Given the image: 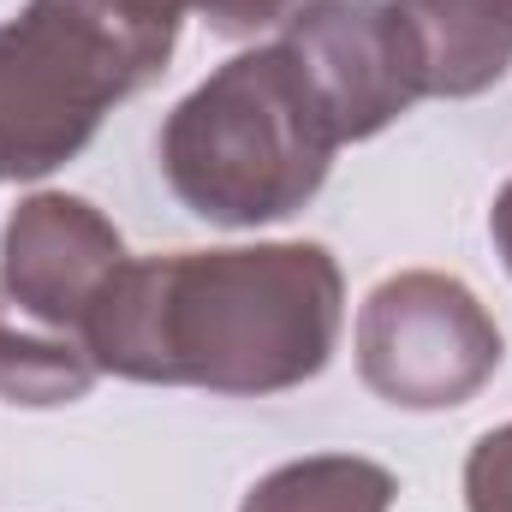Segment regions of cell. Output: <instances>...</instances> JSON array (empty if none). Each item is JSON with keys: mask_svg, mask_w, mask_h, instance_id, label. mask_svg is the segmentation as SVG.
I'll return each instance as SVG.
<instances>
[{"mask_svg": "<svg viewBox=\"0 0 512 512\" xmlns=\"http://www.w3.org/2000/svg\"><path fill=\"white\" fill-rule=\"evenodd\" d=\"M346 322V280L328 245H227V251L126 256L90 310L102 376L149 387H209L262 399L328 370Z\"/></svg>", "mask_w": 512, "mask_h": 512, "instance_id": "cell-1", "label": "cell"}, {"mask_svg": "<svg viewBox=\"0 0 512 512\" xmlns=\"http://www.w3.org/2000/svg\"><path fill=\"white\" fill-rule=\"evenodd\" d=\"M340 155V131L304 66L262 42L215 66L155 137L167 191L209 227H268L298 215Z\"/></svg>", "mask_w": 512, "mask_h": 512, "instance_id": "cell-2", "label": "cell"}, {"mask_svg": "<svg viewBox=\"0 0 512 512\" xmlns=\"http://www.w3.org/2000/svg\"><path fill=\"white\" fill-rule=\"evenodd\" d=\"M173 48L143 42L90 0H30L0 24V185L48 179L102 120L167 72Z\"/></svg>", "mask_w": 512, "mask_h": 512, "instance_id": "cell-3", "label": "cell"}, {"mask_svg": "<svg viewBox=\"0 0 512 512\" xmlns=\"http://www.w3.org/2000/svg\"><path fill=\"white\" fill-rule=\"evenodd\" d=\"M507 346L483 298L435 268H405L358 304V376L399 411H453L495 382Z\"/></svg>", "mask_w": 512, "mask_h": 512, "instance_id": "cell-4", "label": "cell"}, {"mask_svg": "<svg viewBox=\"0 0 512 512\" xmlns=\"http://www.w3.org/2000/svg\"><path fill=\"white\" fill-rule=\"evenodd\" d=\"M340 143H364L423 102V60L393 0H304L280 24Z\"/></svg>", "mask_w": 512, "mask_h": 512, "instance_id": "cell-5", "label": "cell"}, {"mask_svg": "<svg viewBox=\"0 0 512 512\" xmlns=\"http://www.w3.org/2000/svg\"><path fill=\"white\" fill-rule=\"evenodd\" d=\"M120 268H126L120 227L72 191H36L0 227V292L24 316L48 322L60 334L84 340L90 310L102 304V292Z\"/></svg>", "mask_w": 512, "mask_h": 512, "instance_id": "cell-6", "label": "cell"}, {"mask_svg": "<svg viewBox=\"0 0 512 512\" xmlns=\"http://www.w3.org/2000/svg\"><path fill=\"white\" fill-rule=\"evenodd\" d=\"M423 60V96L465 102L512 72V0H393Z\"/></svg>", "mask_w": 512, "mask_h": 512, "instance_id": "cell-7", "label": "cell"}, {"mask_svg": "<svg viewBox=\"0 0 512 512\" xmlns=\"http://www.w3.org/2000/svg\"><path fill=\"white\" fill-rule=\"evenodd\" d=\"M96 358L78 334H60L36 316H24L6 292H0V399L6 405H78L96 387Z\"/></svg>", "mask_w": 512, "mask_h": 512, "instance_id": "cell-8", "label": "cell"}, {"mask_svg": "<svg viewBox=\"0 0 512 512\" xmlns=\"http://www.w3.org/2000/svg\"><path fill=\"white\" fill-rule=\"evenodd\" d=\"M393 471L358 453H316L268 471L239 512H393Z\"/></svg>", "mask_w": 512, "mask_h": 512, "instance_id": "cell-9", "label": "cell"}, {"mask_svg": "<svg viewBox=\"0 0 512 512\" xmlns=\"http://www.w3.org/2000/svg\"><path fill=\"white\" fill-rule=\"evenodd\" d=\"M465 512H512V423L477 435L465 459Z\"/></svg>", "mask_w": 512, "mask_h": 512, "instance_id": "cell-10", "label": "cell"}, {"mask_svg": "<svg viewBox=\"0 0 512 512\" xmlns=\"http://www.w3.org/2000/svg\"><path fill=\"white\" fill-rule=\"evenodd\" d=\"M304 0H191V12L215 30V36H256L268 24H286Z\"/></svg>", "mask_w": 512, "mask_h": 512, "instance_id": "cell-11", "label": "cell"}, {"mask_svg": "<svg viewBox=\"0 0 512 512\" xmlns=\"http://www.w3.org/2000/svg\"><path fill=\"white\" fill-rule=\"evenodd\" d=\"M90 6H102L108 18H120L155 48H179V24L191 12V0H90Z\"/></svg>", "mask_w": 512, "mask_h": 512, "instance_id": "cell-12", "label": "cell"}, {"mask_svg": "<svg viewBox=\"0 0 512 512\" xmlns=\"http://www.w3.org/2000/svg\"><path fill=\"white\" fill-rule=\"evenodd\" d=\"M489 239H495V251H501V262H507V274H512V179L501 185V197L489 209Z\"/></svg>", "mask_w": 512, "mask_h": 512, "instance_id": "cell-13", "label": "cell"}]
</instances>
